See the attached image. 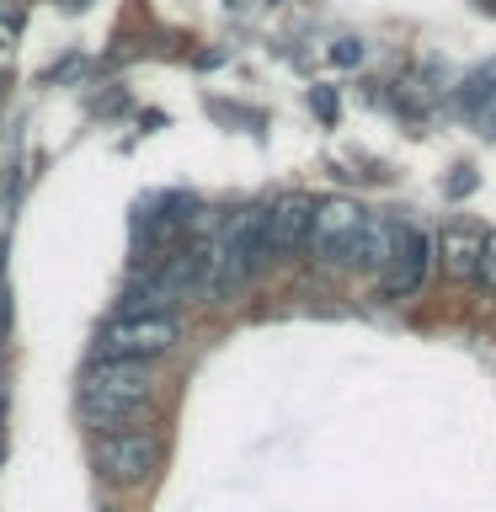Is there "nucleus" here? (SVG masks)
<instances>
[{"label":"nucleus","mask_w":496,"mask_h":512,"mask_svg":"<svg viewBox=\"0 0 496 512\" xmlns=\"http://www.w3.org/2000/svg\"><path fill=\"white\" fill-rule=\"evenodd\" d=\"M150 395H155L150 368H139V363H96L80 379V411L102 427H123L134 411L150 406Z\"/></svg>","instance_id":"1"},{"label":"nucleus","mask_w":496,"mask_h":512,"mask_svg":"<svg viewBox=\"0 0 496 512\" xmlns=\"http://www.w3.org/2000/svg\"><path fill=\"white\" fill-rule=\"evenodd\" d=\"M182 342V320L176 315H118L96 336V363H139L150 368Z\"/></svg>","instance_id":"2"},{"label":"nucleus","mask_w":496,"mask_h":512,"mask_svg":"<svg viewBox=\"0 0 496 512\" xmlns=\"http://www.w3.org/2000/svg\"><path fill=\"white\" fill-rule=\"evenodd\" d=\"M160 464V438L144 427H107L96 438V475L112 486H144Z\"/></svg>","instance_id":"3"},{"label":"nucleus","mask_w":496,"mask_h":512,"mask_svg":"<svg viewBox=\"0 0 496 512\" xmlns=\"http://www.w3.org/2000/svg\"><path fill=\"white\" fill-rule=\"evenodd\" d=\"M432 272V240L416 224H395V251L379 272V294L384 299H411Z\"/></svg>","instance_id":"4"},{"label":"nucleus","mask_w":496,"mask_h":512,"mask_svg":"<svg viewBox=\"0 0 496 512\" xmlns=\"http://www.w3.org/2000/svg\"><path fill=\"white\" fill-rule=\"evenodd\" d=\"M358 230H363V208L347 203V198H326V203H315L310 246L304 251H315L320 262H342L347 267V251H352V240H358Z\"/></svg>","instance_id":"5"},{"label":"nucleus","mask_w":496,"mask_h":512,"mask_svg":"<svg viewBox=\"0 0 496 512\" xmlns=\"http://www.w3.org/2000/svg\"><path fill=\"white\" fill-rule=\"evenodd\" d=\"M310 224H315V198L304 192H288L267 208V240H272V262L278 256H299L310 246Z\"/></svg>","instance_id":"6"},{"label":"nucleus","mask_w":496,"mask_h":512,"mask_svg":"<svg viewBox=\"0 0 496 512\" xmlns=\"http://www.w3.org/2000/svg\"><path fill=\"white\" fill-rule=\"evenodd\" d=\"M395 224H400V219L363 214V230H358V240H352V251H347V267L384 272V262H390V251H395Z\"/></svg>","instance_id":"7"},{"label":"nucleus","mask_w":496,"mask_h":512,"mask_svg":"<svg viewBox=\"0 0 496 512\" xmlns=\"http://www.w3.org/2000/svg\"><path fill=\"white\" fill-rule=\"evenodd\" d=\"M480 240H486V235H475V230H448V235L438 240V251H443V267L454 272V278H475Z\"/></svg>","instance_id":"8"},{"label":"nucleus","mask_w":496,"mask_h":512,"mask_svg":"<svg viewBox=\"0 0 496 512\" xmlns=\"http://www.w3.org/2000/svg\"><path fill=\"white\" fill-rule=\"evenodd\" d=\"M491 102H496V59L480 64L475 75H464V86H459V107L464 112H486Z\"/></svg>","instance_id":"9"},{"label":"nucleus","mask_w":496,"mask_h":512,"mask_svg":"<svg viewBox=\"0 0 496 512\" xmlns=\"http://www.w3.org/2000/svg\"><path fill=\"white\" fill-rule=\"evenodd\" d=\"M475 278H480V283H486L491 294H496V230H491L486 240H480V262H475Z\"/></svg>","instance_id":"10"},{"label":"nucleus","mask_w":496,"mask_h":512,"mask_svg":"<svg viewBox=\"0 0 496 512\" xmlns=\"http://www.w3.org/2000/svg\"><path fill=\"white\" fill-rule=\"evenodd\" d=\"M16 27H22V16H0V75H6V64H11V43H16Z\"/></svg>","instance_id":"11"},{"label":"nucleus","mask_w":496,"mask_h":512,"mask_svg":"<svg viewBox=\"0 0 496 512\" xmlns=\"http://www.w3.org/2000/svg\"><path fill=\"white\" fill-rule=\"evenodd\" d=\"M331 64H363V43H352V38H342L331 48Z\"/></svg>","instance_id":"12"},{"label":"nucleus","mask_w":496,"mask_h":512,"mask_svg":"<svg viewBox=\"0 0 496 512\" xmlns=\"http://www.w3.org/2000/svg\"><path fill=\"white\" fill-rule=\"evenodd\" d=\"M315 112H320V118H336V96L331 91H315Z\"/></svg>","instance_id":"13"},{"label":"nucleus","mask_w":496,"mask_h":512,"mask_svg":"<svg viewBox=\"0 0 496 512\" xmlns=\"http://www.w3.org/2000/svg\"><path fill=\"white\" fill-rule=\"evenodd\" d=\"M64 6H70V11H80V6H91V0H64Z\"/></svg>","instance_id":"14"},{"label":"nucleus","mask_w":496,"mask_h":512,"mask_svg":"<svg viewBox=\"0 0 496 512\" xmlns=\"http://www.w3.org/2000/svg\"><path fill=\"white\" fill-rule=\"evenodd\" d=\"M486 6H491V11H496V0H486Z\"/></svg>","instance_id":"15"},{"label":"nucleus","mask_w":496,"mask_h":512,"mask_svg":"<svg viewBox=\"0 0 496 512\" xmlns=\"http://www.w3.org/2000/svg\"><path fill=\"white\" fill-rule=\"evenodd\" d=\"M102 512H112V507H102Z\"/></svg>","instance_id":"16"}]
</instances>
